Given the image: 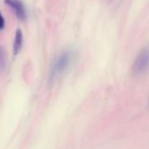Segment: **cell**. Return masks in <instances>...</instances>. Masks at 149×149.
<instances>
[{"label":"cell","instance_id":"2","mask_svg":"<svg viewBox=\"0 0 149 149\" xmlns=\"http://www.w3.org/2000/svg\"><path fill=\"white\" fill-rule=\"evenodd\" d=\"M149 71V47L143 48L138 54L133 65V73L141 76Z\"/></svg>","mask_w":149,"mask_h":149},{"label":"cell","instance_id":"5","mask_svg":"<svg viewBox=\"0 0 149 149\" xmlns=\"http://www.w3.org/2000/svg\"><path fill=\"white\" fill-rule=\"evenodd\" d=\"M6 65V58H5V52L3 47H0V72L4 71Z\"/></svg>","mask_w":149,"mask_h":149},{"label":"cell","instance_id":"6","mask_svg":"<svg viewBox=\"0 0 149 149\" xmlns=\"http://www.w3.org/2000/svg\"><path fill=\"white\" fill-rule=\"evenodd\" d=\"M4 25H5V20H4V17H3V15L0 11V31L4 28Z\"/></svg>","mask_w":149,"mask_h":149},{"label":"cell","instance_id":"3","mask_svg":"<svg viewBox=\"0 0 149 149\" xmlns=\"http://www.w3.org/2000/svg\"><path fill=\"white\" fill-rule=\"evenodd\" d=\"M4 3L10 6L15 12L16 17L20 20H25L26 12L24 3L20 0H4Z\"/></svg>","mask_w":149,"mask_h":149},{"label":"cell","instance_id":"1","mask_svg":"<svg viewBox=\"0 0 149 149\" xmlns=\"http://www.w3.org/2000/svg\"><path fill=\"white\" fill-rule=\"evenodd\" d=\"M73 59V52L70 50H66L62 52L60 56L56 58L54 61L51 73H50V79L53 80L55 79L58 75L61 74L63 72H65L70 65Z\"/></svg>","mask_w":149,"mask_h":149},{"label":"cell","instance_id":"4","mask_svg":"<svg viewBox=\"0 0 149 149\" xmlns=\"http://www.w3.org/2000/svg\"><path fill=\"white\" fill-rule=\"evenodd\" d=\"M22 46H23V33L20 29H18L15 31V36H14V41L12 46L13 55L15 56L18 55L22 50Z\"/></svg>","mask_w":149,"mask_h":149}]
</instances>
